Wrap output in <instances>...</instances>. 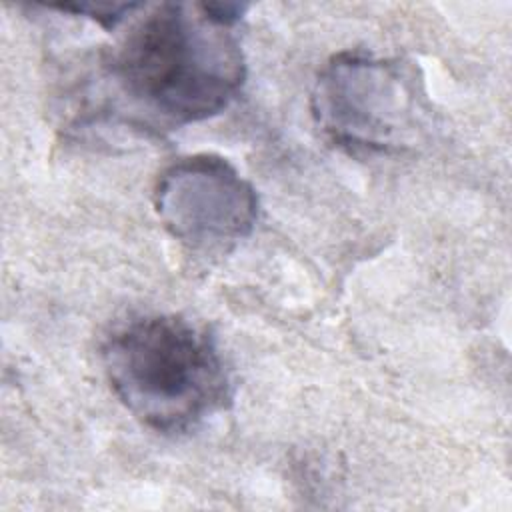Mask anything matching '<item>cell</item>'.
<instances>
[{
  "label": "cell",
  "instance_id": "1",
  "mask_svg": "<svg viewBox=\"0 0 512 512\" xmlns=\"http://www.w3.org/2000/svg\"><path fill=\"white\" fill-rule=\"evenodd\" d=\"M104 74L126 122L172 130L222 112L246 80V60L232 26L204 4L164 2L106 54Z\"/></svg>",
  "mask_w": 512,
  "mask_h": 512
},
{
  "label": "cell",
  "instance_id": "2",
  "mask_svg": "<svg viewBox=\"0 0 512 512\" xmlns=\"http://www.w3.org/2000/svg\"><path fill=\"white\" fill-rule=\"evenodd\" d=\"M102 364L114 396L146 428L184 434L232 400L210 332L176 314L136 318L108 336Z\"/></svg>",
  "mask_w": 512,
  "mask_h": 512
},
{
  "label": "cell",
  "instance_id": "3",
  "mask_svg": "<svg viewBox=\"0 0 512 512\" xmlns=\"http://www.w3.org/2000/svg\"><path fill=\"white\" fill-rule=\"evenodd\" d=\"M312 116L338 148L358 156L402 154L424 136L430 104L412 62L362 50L334 54L312 90Z\"/></svg>",
  "mask_w": 512,
  "mask_h": 512
},
{
  "label": "cell",
  "instance_id": "4",
  "mask_svg": "<svg viewBox=\"0 0 512 512\" xmlns=\"http://www.w3.org/2000/svg\"><path fill=\"white\" fill-rule=\"evenodd\" d=\"M152 200L162 226L196 250L234 244L258 220L254 186L218 154H192L164 168Z\"/></svg>",
  "mask_w": 512,
  "mask_h": 512
}]
</instances>
